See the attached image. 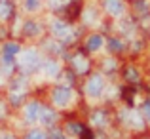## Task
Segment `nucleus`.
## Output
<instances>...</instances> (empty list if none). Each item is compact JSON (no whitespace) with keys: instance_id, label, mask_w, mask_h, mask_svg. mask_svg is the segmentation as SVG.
Listing matches in <instances>:
<instances>
[{"instance_id":"1","label":"nucleus","mask_w":150,"mask_h":139,"mask_svg":"<svg viewBox=\"0 0 150 139\" xmlns=\"http://www.w3.org/2000/svg\"><path fill=\"white\" fill-rule=\"evenodd\" d=\"M40 53L36 50H27L25 53H21L19 57V65L23 67L25 71H36L40 67Z\"/></svg>"},{"instance_id":"2","label":"nucleus","mask_w":150,"mask_h":139,"mask_svg":"<svg viewBox=\"0 0 150 139\" xmlns=\"http://www.w3.org/2000/svg\"><path fill=\"white\" fill-rule=\"evenodd\" d=\"M51 99H53V103L57 107H67L70 103V99H72V92H70L69 86H57L53 90V93H51Z\"/></svg>"},{"instance_id":"3","label":"nucleus","mask_w":150,"mask_h":139,"mask_svg":"<svg viewBox=\"0 0 150 139\" xmlns=\"http://www.w3.org/2000/svg\"><path fill=\"white\" fill-rule=\"evenodd\" d=\"M105 92V80H103L101 74H95V76L89 78V82L86 84V93L89 97H99V95Z\"/></svg>"},{"instance_id":"4","label":"nucleus","mask_w":150,"mask_h":139,"mask_svg":"<svg viewBox=\"0 0 150 139\" xmlns=\"http://www.w3.org/2000/svg\"><path fill=\"white\" fill-rule=\"evenodd\" d=\"M40 113H42L40 103H36V101L29 103V105L25 107V120L27 122H36L38 118H40Z\"/></svg>"},{"instance_id":"5","label":"nucleus","mask_w":150,"mask_h":139,"mask_svg":"<svg viewBox=\"0 0 150 139\" xmlns=\"http://www.w3.org/2000/svg\"><path fill=\"white\" fill-rule=\"evenodd\" d=\"M17 53H19V46L17 44H13V42L4 44V48H2V59L6 63H13V59L17 57Z\"/></svg>"},{"instance_id":"6","label":"nucleus","mask_w":150,"mask_h":139,"mask_svg":"<svg viewBox=\"0 0 150 139\" xmlns=\"http://www.w3.org/2000/svg\"><path fill=\"white\" fill-rule=\"evenodd\" d=\"M105 8H106V11H108L110 15H122L124 14V10H125V6H124V2L122 0H105Z\"/></svg>"},{"instance_id":"7","label":"nucleus","mask_w":150,"mask_h":139,"mask_svg":"<svg viewBox=\"0 0 150 139\" xmlns=\"http://www.w3.org/2000/svg\"><path fill=\"white\" fill-rule=\"evenodd\" d=\"M51 31H53V34L57 38H67L70 34L69 31V25H67L65 21H53V27H51Z\"/></svg>"},{"instance_id":"8","label":"nucleus","mask_w":150,"mask_h":139,"mask_svg":"<svg viewBox=\"0 0 150 139\" xmlns=\"http://www.w3.org/2000/svg\"><path fill=\"white\" fill-rule=\"evenodd\" d=\"M72 65H74V71H76V73H86V71L89 69V63H88V59H86L82 53H78L76 57L72 59Z\"/></svg>"},{"instance_id":"9","label":"nucleus","mask_w":150,"mask_h":139,"mask_svg":"<svg viewBox=\"0 0 150 139\" xmlns=\"http://www.w3.org/2000/svg\"><path fill=\"white\" fill-rule=\"evenodd\" d=\"M55 113L53 110H50V109H42V113H40V120H42V124L44 126H53V122H55Z\"/></svg>"},{"instance_id":"10","label":"nucleus","mask_w":150,"mask_h":139,"mask_svg":"<svg viewBox=\"0 0 150 139\" xmlns=\"http://www.w3.org/2000/svg\"><path fill=\"white\" fill-rule=\"evenodd\" d=\"M44 73L48 74L50 78L57 76V74H59V63L57 61H51V59H50V61H46L44 63Z\"/></svg>"},{"instance_id":"11","label":"nucleus","mask_w":150,"mask_h":139,"mask_svg":"<svg viewBox=\"0 0 150 139\" xmlns=\"http://www.w3.org/2000/svg\"><path fill=\"white\" fill-rule=\"evenodd\" d=\"M101 46H103V38L99 36V34H93V36H89V40H88V50H89V51L99 50Z\"/></svg>"},{"instance_id":"12","label":"nucleus","mask_w":150,"mask_h":139,"mask_svg":"<svg viewBox=\"0 0 150 139\" xmlns=\"http://www.w3.org/2000/svg\"><path fill=\"white\" fill-rule=\"evenodd\" d=\"M40 33V27H38V23H34V21H27L25 23V34H38Z\"/></svg>"},{"instance_id":"13","label":"nucleus","mask_w":150,"mask_h":139,"mask_svg":"<svg viewBox=\"0 0 150 139\" xmlns=\"http://www.w3.org/2000/svg\"><path fill=\"white\" fill-rule=\"evenodd\" d=\"M11 15V4L0 2V19H8Z\"/></svg>"},{"instance_id":"14","label":"nucleus","mask_w":150,"mask_h":139,"mask_svg":"<svg viewBox=\"0 0 150 139\" xmlns=\"http://www.w3.org/2000/svg\"><path fill=\"white\" fill-rule=\"evenodd\" d=\"M42 0H25V10L27 11H36L40 8Z\"/></svg>"},{"instance_id":"15","label":"nucleus","mask_w":150,"mask_h":139,"mask_svg":"<svg viewBox=\"0 0 150 139\" xmlns=\"http://www.w3.org/2000/svg\"><path fill=\"white\" fill-rule=\"evenodd\" d=\"M127 122H129L131 126H135V128H141V126H143V120H141V116H139L137 113H131V114H129Z\"/></svg>"},{"instance_id":"16","label":"nucleus","mask_w":150,"mask_h":139,"mask_svg":"<svg viewBox=\"0 0 150 139\" xmlns=\"http://www.w3.org/2000/svg\"><path fill=\"white\" fill-rule=\"evenodd\" d=\"M91 124H95V126H103L105 124V113H95L91 116Z\"/></svg>"},{"instance_id":"17","label":"nucleus","mask_w":150,"mask_h":139,"mask_svg":"<svg viewBox=\"0 0 150 139\" xmlns=\"http://www.w3.org/2000/svg\"><path fill=\"white\" fill-rule=\"evenodd\" d=\"M67 130H69L70 133H74V135H76V133H82V126L76 124V122H69V124H67Z\"/></svg>"},{"instance_id":"18","label":"nucleus","mask_w":150,"mask_h":139,"mask_svg":"<svg viewBox=\"0 0 150 139\" xmlns=\"http://www.w3.org/2000/svg\"><path fill=\"white\" fill-rule=\"evenodd\" d=\"M25 139H48V137H46L44 133L40 132V130H33V132L27 133V137H25Z\"/></svg>"},{"instance_id":"19","label":"nucleus","mask_w":150,"mask_h":139,"mask_svg":"<svg viewBox=\"0 0 150 139\" xmlns=\"http://www.w3.org/2000/svg\"><path fill=\"white\" fill-rule=\"evenodd\" d=\"M48 139H67V137L63 135V132H61V130H51V132H50V135H48Z\"/></svg>"},{"instance_id":"20","label":"nucleus","mask_w":150,"mask_h":139,"mask_svg":"<svg viewBox=\"0 0 150 139\" xmlns=\"http://www.w3.org/2000/svg\"><path fill=\"white\" fill-rule=\"evenodd\" d=\"M144 116H146V120H150V103L144 105Z\"/></svg>"},{"instance_id":"21","label":"nucleus","mask_w":150,"mask_h":139,"mask_svg":"<svg viewBox=\"0 0 150 139\" xmlns=\"http://www.w3.org/2000/svg\"><path fill=\"white\" fill-rule=\"evenodd\" d=\"M110 48H112V50H120L122 44H120V42H116V40H112V42H110Z\"/></svg>"},{"instance_id":"22","label":"nucleus","mask_w":150,"mask_h":139,"mask_svg":"<svg viewBox=\"0 0 150 139\" xmlns=\"http://www.w3.org/2000/svg\"><path fill=\"white\" fill-rule=\"evenodd\" d=\"M0 139H15V137L10 135V133H4V135H0Z\"/></svg>"},{"instance_id":"23","label":"nucleus","mask_w":150,"mask_h":139,"mask_svg":"<svg viewBox=\"0 0 150 139\" xmlns=\"http://www.w3.org/2000/svg\"><path fill=\"white\" fill-rule=\"evenodd\" d=\"M127 78H137V74L133 73V71H129V73H127Z\"/></svg>"},{"instance_id":"24","label":"nucleus","mask_w":150,"mask_h":139,"mask_svg":"<svg viewBox=\"0 0 150 139\" xmlns=\"http://www.w3.org/2000/svg\"><path fill=\"white\" fill-rule=\"evenodd\" d=\"M82 139H91V135H84V137H82Z\"/></svg>"}]
</instances>
